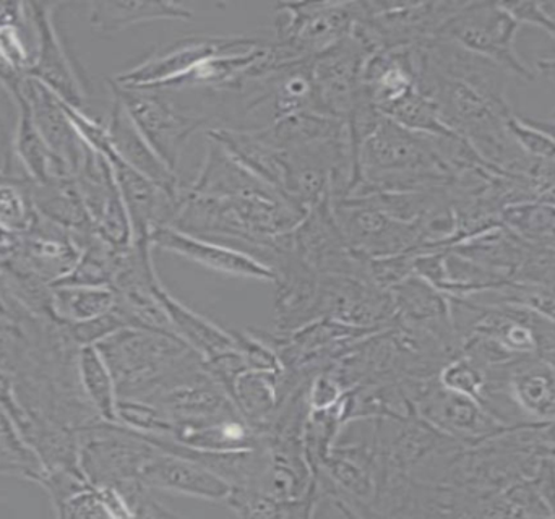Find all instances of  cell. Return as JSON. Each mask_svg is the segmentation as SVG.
<instances>
[{
    "mask_svg": "<svg viewBox=\"0 0 555 519\" xmlns=\"http://www.w3.org/2000/svg\"><path fill=\"white\" fill-rule=\"evenodd\" d=\"M555 459V458H554Z\"/></svg>",
    "mask_w": 555,
    "mask_h": 519,
    "instance_id": "41",
    "label": "cell"
},
{
    "mask_svg": "<svg viewBox=\"0 0 555 519\" xmlns=\"http://www.w3.org/2000/svg\"><path fill=\"white\" fill-rule=\"evenodd\" d=\"M153 249L165 250L175 254L182 259L201 264L215 273L224 276L243 277V280L262 281V283L275 284L276 276L269 267L260 263L254 257L223 246L202 239L194 234L182 233L175 228H158L152 234Z\"/></svg>",
    "mask_w": 555,
    "mask_h": 519,
    "instance_id": "15",
    "label": "cell"
},
{
    "mask_svg": "<svg viewBox=\"0 0 555 519\" xmlns=\"http://www.w3.org/2000/svg\"><path fill=\"white\" fill-rule=\"evenodd\" d=\"M35 205L31 198V182L18 176L0 178V226L12 233L23 234L35 223Z\"/></svg>",
    "mask_w": 555,
    "mask_h": 519,
    "instance_id": "30",
    "label": "cell"
},
{
    "mask_svg": "<svg viewBox=\"0 0 555 519\" xmlns=\"http://www.w3.org/2000/svg\"><path fill=\"white\" fill-rule=\"evenodd\" d=\"M384 117L404 129L426 135L449 137L455 133L443 124L436 104L420 90V87L411 91L400 103L395 104Z\"/></svg>",
    "mask_w": 555,
    "mask_h": 519,
    "instance_id": "29",
    "label": "cell"
},
{
    "mask_svg": "<svg viewBox=\"0 0 555 519\" xmlns=\"http://www.w3.org/2000/svg\"><path fill=\"white\" fill-rule=\"evenodd\" d=\"M155 294L159 306L163 307L166 316H168L172 333L181 341H184L192 351L197 352L205 362L236 348L233 332H227L217 323L210 322L201 313L194 312L191 307L179 302L163 287V284L156 287Z\"/></svg>",
    "mask_w": 555,
    "mask_h": 519,
    "instance_id": "22",
    "label": "cell"
},
{
    "mask_svg": "<svg viewBox=\"0 0 555 519\" xmlns=\"http://www.w3.org/2000/svg\"><path fill=\"white\" fill-rule=\"evenodd\" d=\"M520 28V23L502 2H462L460 9L447 20L439 36L489 59L511 74L512 78L530 83L537 80V74L518 54Z\"/></svg>",
    "mask_w": 555,
    "mask_h": 519,
    "instance_id": "4",
    "label": "cell"
},
{
    "mask_svg": "<svg viewBox=\"0 0 555 519\" xmlns=\"http://www.w3.org/2000/svg\"><path fill=\"white\" fill-rule=\"evenodd\" d=\"M521 26L543 29L555 41V25L544 10L543 2H502Z\"/></svg>",
    "mask_w": 555,
    "mask_h": 519,
    "instance_id": "36",
    "label": "cell"
},
{
    "mask_svg": "<svg viewBox=\"0 0 555 519\" xmlns=\"http://www.w3.org/2000/svg\"><path fill=\"white\" fill-rule=\"evenodd\" d=\"M534 74L546 78L555 87V57L538 59L534 64Z\"/></svg>",
    "mask_w": 555,
    "mask_h": 519,
    "instance_id": "39",
    "label": "cell"
},
{
    "mask_svg": "<svg viewBox=\"0 0 555 519\" xmlns=\"http://www.w3.org/2000/svg\"><path fill=\"white\" fill-rule=\"evenodd\" d=\"M116 306V293L109 286L54 284L51 289V313L62 325L88 322L111 312Z\"/></svg>",
    "mask_w": 555,
    "mask_h": 519,
    "instance_id": "27",
    "label": "cell"
},
{
    "mask_svg": "<svg viewBox=\"0 0 555 519\" xmlns=\"http://www.w3.org/2000/svg\"><path fill=\"white\" fill-rule=\"evenodd\" d=\"M486 397L511 403L520 426H546L555 420V364L540 355L515 359L488 368Z\"/></svg>",
    "mask_w": 555,
    "mask_h": 519,
    "instance_id": "9",
    "label": "cell"
},
{
    "mask_svg": "<svg viewBox=\"0 0 555 519\" xmlns=\"http://www.w3.org/2000/svg\"><path fill=\"white\" fill-rule=\"evenodd\" d=\"M205 133L207 139L217 142L243 168L253 172L256 178L286 198L284 191H286L287 165L283 152L267 143L256 130L211 127L205 130Z\"/></svg>",
    "mask_w": 555,
    "mask_h": 519,
    "instance_id": "20",
    "label": "cell"
},
{
    "mask_svg": "<svg viewBox=\"0 0 555 519\" xmlns=\"http://www.w3.org/2000/svg\"><path fill=\"white\" fill-rule=\"evenodd\" d=\"M59 518H109L96 485H87L55 508Z\"/></svg>",
    "mask_w": 555,
    "mask_h": 519,
    "instance_id": "34",
    "label": "cell"
},
{
    "mask_svg": "<svg viewBox=\"0 0 555 519\" xmlns=\"http://www.w3.org/2000/svg\"><path fill=\"white\" fill-rule=\"evenodd\" d=\"M247 36H189L146 55L133 67L109 78L120 88H168L194 70L208 57L230 51L247 41Z\"/></svg>",
    "mask_w": 555,
    "mask_h": 519,
    "instance_id": "13",
    "label": "cell"
},
{
    "mask_svg": "<svg viewBox=\"0 0 555 519\" xmlns=\"http://www.w3.org/2000/svg\"><path fill=\"white\" fill-rule=\"evenodd\" d=\"M194 10L176 2L96 0L88 3V25L100 36H114L143 23L159 20H192Z\"/></svg>",
    "mask_w": 555,
    "mask_h": 519,
    "instance_id": "21",
    "label": "cell"
},
{
    "mask_svg": "<svg viewBox=\"0 0 555 519\" xmlns=\"http://www.w3.org/2000/svg\"><path fill=\"white\" fill-rule=\"evenodd\" d=\"M276 44L297 59H312L352 36L359 2H284L276 5Z\"/></svg>",
    "mask_w": 555,
    "mask_h": 519,
    "instance_id": "8",
    "label": "cell"
},
{
    "mask_svg": "<svg viewBox=\"0 0 555 519\" xmlns=\"http://www.w3.org/2000/svg\"><path fill=\"white\" fill-rule=\"evenodd\" d=\"M371 52L354 35L310 59L313 114L348 122Z\"/></svg>",
    "mask_w": 555,
    "mask_h": 519,
    "instance_id": "11",
    "label": "cell"
},
{
    "mask_svg": "<svg viewBox=\"0 0 555 519\" xmlns=\"http://www.w3.org/2000/svg\"><path fill=\"white\" fill-rule=\"evenodd\" d=\"M68 338L77 348L81 346H96L104 339L109 338L119 329L127 328L124 320L120 319L116 310L96 316V319L88 320V322L74 323V325H64Z\"/></svg>",
    "mask_w": 555,
    "mask_h": 519,
    "instance_id": "33",
    "label": "cell"
},
{
    "mask_svg": "<svg viewBox=\"0 0 555 519\" xmlns=\"http://www.w3.org/2000/svg\"><path fill=\"white\" fill-rule=\"evenodd\" d=\"M185 191L221 198H257L278 194L275 189L247 171L217 142L207 139V153L192 184Z\"/></svg>",
    "mask_w": 555,
    "mask_h": 519,
    "instance_id": "19",
    "label": "cell"
},
{
    "mask_svg": "<svg viewBox=\"0 0 555 519\" xmlns=\"http://www.w3.org/2000/svg\"><path fill=\"white\" fill-rule=\"evenodd\" d=\"M31 198L39 217L74 234L78 244L94 233L90 213L74 178L31 184Z\"/></svg>",
    "mask_w": 555,
    "mask_h": 519,
    "instance_id": "24",
    "label": "cell"
},
{
    "mask_svg": "<svg viewBox=\"0 0 555 519\" xmlns=\"http://www.w3.org/2000/svg\"><path fill=\"white\" fill-rule=\"evenodd\" d=\"M346 391L348 390H345L343 385L336 380L330 368L320 372L310 380L309 390H307L310 411L330 410L338 404Z\"/></svg>",
    "mask_w": 555,
    "mask_h": 519,
    "instance_id": "35",
    "label": "cell"
},
{
    "mask_svg": "<svg viewBox=\"0 0 555 519\" xmlns=\"http://www.w3.org/2000/svg\"><path fill=\"white\" fill-rule=\"evenodd\" d=\"M62 2H25L26 16L35 38V64L29 77L54 91L61 100L87 111L88 91L55 26V12Z\"/></svg>",
    "mask_w": 555,
    "mask_h": 519,
    "instance_id": "12",
    "label": "cell"
},
{
    "mask_svg": "<svg viewBox=\"0 0 555 519\" xmlns=\"http://www.w3.org/2000/svg\"><path fill=\"white\" fill-rule=\"evenodd\" d=\"M16 126V103L13 94L0 85V178L2 176H18L15 169V155H13V137Z\"/></svg>",
    "mask_w": 555,
    "mask_h": 519,
    "instance_id": "32",
    "label": "cell"
},
{
    "mask_svg": "<svg viewBox=\"0 0 555 519\" xmlns=\"http://www.w3.org/2000/svg\"><path fill=\"white\" fill-rule=\"evenodd\" d=\"M501 223L528 246L555 250V207L546 202L525 200L507 205Z\"/></svg>",
    "mask_w": 555,
    "mask_h": 519,
    "instance_id": "28",
    "label": "cell"
},
{
    "mask_svg": "<svg viewBox=\"0 0 555 519\" xmlns=\"http://www.w3.org/2000/svg\"><path fill=\"white\" fill-rule=\"evenodd\" d=\"M16 103V126L13 137V155L20 172L31 184H46L55 179L72 178L62 163L49 150L33 120L28 103L20 93H12Z\"/></svg>",
    "mask_w": 555,
    "mask_h": 519,
    "instance_id": "23",
    "label": "cell"
},
{
    "mask_svg": "<svg viewBox=\"0 0 555 519\" xmlns=\"http://www.w3.org/2000/svg\"><path fill=\"white\" fill-rule=\"evenodd\" d=\"M403 384L417 416L463 445L488 442L511 429L499 423L475 398L443 387L439 377L404 380Z\"/></svg>",
    "mask_w": 555,
    "mask_h": 519,
    "instance_id": "7",
    "label": "cell"
},
{
    "mask_svg": "<svg viewBox=\"0 0 555 519\" xmlns=\"http://www.w3.org/2000/svg\"><path fill=\"white\" fill-rule=\"evenodd\" d=\"M281 374L249 368L234 381L231 398L244 419L262 433L281 404Z\"/></svg>",
    "mask_w": 555,
    "mask_h": 519,
    "instance_id": "25",
    "label": "cell"
},
{
    "mask_svg": "<svg viewBox=\"0 0 555 519\" xmlns=\"http://www.w3.org/2000/svg\"><path fill=\"white\" fill-rule=\"evenodd\" d=\"M453 178L439 137L413 132L384 117L356 150L354 181L345 198L449 187Z\"/></svg>",
    "mask_w": 555,
    "mask_h": 519,
    "instance_id": "1",
    "label": "cell"
},
{
    "mask_svg": "<svg viewBox=\"0 0 555 519\" xmlns=\"http://www.w3.org/2000/svg\"><path fill=\"white\" fill-rule=\"evenodd\" d=\"M111 96L113 100H111L106 126L113 156L132 168L133 171L140 172L159 187L165 189L169 194L181 195L182 185L178 174L172 172L156 155L155 150L146 142L119 98L114 93H111Z\"/></svg>",
    "mask_w": 555,
    "mask_h": 519,
    "instance_id": "18",
    "label": "cell"
},
{
    "mask_svg": "<svg viewBox=\"0 0 555 519\" xmlns=\"http://www.w3.org/2000/svg\"><path fill=\"white\" fill-rule=\"evenodd\" d=\"M111 93L119 98L146 142L172 172L178 174L179 163L189 142L207 129V116L185 111L169 96V91L156 88H120L107 80Z\"/></svg>",
    "mask_w": 555,
    "mask_h": 519,
    "instance_id": "6",
    "label": "cell"
},
{
    "mask_svg": "<svg viewBox=\"0 0 555 519\" xmlns=\"http://www.w3.org/2000/svg\"><path fill=\"white\" fill-rule=\"evenodd\" d=\"M126 400H152L205 361L184 341L168 333L122 328L96 345Z\"/></svg>",
    "mask_w": 555,
    "mask_h": 519,
    "instance_id": "2",
    "label": "cell"
},
{
    "mask_svg": "<svg viewBox=\"0 0 555 519\" xmlns=\"http://www.w3.org/2000/svg\"><path fill=\"white\" fill-rule=\"evenodd\" d=\"M25 2H0V26L25 22Z\"/></svg>",
    "mask_w": 555,
    "mask_h": 519,
    "instance_id": "37",
    "label": "cell"
},
{
    "mask_svg": "<svg viewBox=\"0 0 555 519\" xmlns=\"http://www.w3.org/2000/svg\"><path fill=\"white\" fill-rule=\"evenodd\" d=\"M332 205L349 247L361 256L385 259L421 249L420 223L397 220L358 198L332 200Z\"/></svg>",
    "mask_w": 555,
    "mask_h": 519,
    "instance_id": "10",
    "label": "cell"
},
{
    "mask_svg": "<svg viewBox=\"0 0 555 519\" xmlns=\"http://www.w3.org/2000/svg\"><path fill=\"white\" fill-rule=\"evenodd\" d=\"M440 384L450 390L459 393L468 394L481 403L482 393H485L488 375L482 367L466 355L459 354L452 361L443 365L439 374Z\"/></svg>",
    "mask_w": 555,
    "mask_h": 519,
    "instance_id": "31",
    "label": "cell"
},
{
    "mask_svg": "<svg viewBox=\"0 0 555 519\" xmlns=\"http://www.w3.org/2000/svg\"><path fill=\"white\" fill-rule=\"evenodd\" d=\"M10 93H20L25 98L46 145L67 169L68 174L75 178L87 155L88 146L75 132L61 98L33 77L23 78Z\"/></svg>",
    "mask_w": 555,
    "mask_h": 519,
    "instance_id": "16",
    "label": "cell"
},
{
    "mask_svg": "<svg viewBox=\"0 0 555 519\" xmlns=\"http://www.w3.org/2000/svg\"><path fill=\"white\" fill-rule=\"evenodd\" d=\"M77 377L81 393L98 416L106 423H117L119 394L109 365L96 346H81L77 351Z\"/></svg>",
    "mask_w": 555,
    "mask_h": 519,
    "instance_id": "26",
    "label": "cell"
},
{
    "mask_svg": "<svg viewBox=\"0 0 555 519\" xmlns=\"http://www.w3.org/2000/svg\"><path fill=\"white\" fill-rule=\"evenodd\" d=\"M462 2H359L361 16L352 35L375 52L401 51L426 44L439 36Z\"/></svg>",
    "mask_w": 555,
    "mask_h": 519,
    "instance_id": "3",
    "label": "cell"
},
{
    "mask_svg": "<svg viewBox=\"0 0 555 519\" xmlns=\"http://www.w3.org/2000/svg\"><path fill=\"white\" fill-rule=\"evenodd\" d=\"M120 197L132 226L133 244L152 246V234L158 228L172 226L181 205V195H172L140 172L109 156ZM153 247V246H152Z\"/></svg>",
    "mask_w": 555,
    "mask_h": 519,
    "instance_id": "14",
    "label": "cell"
},
{
    "mask_svg": "<svg viewBox=\"0 0 555 519\" xmlns=\"http://www.w3.org/2000/svg\"><path fill=\"white\" fill-rule=\"evenodd\" d=\"M525 122L530 124V126L537 127V129L543 130L547 135L553 137L555 140V111L553 114H550L547 117H530V116H520Z\"/></svg>",
    "mask_w": 555,
    "mask_h": 519,
    "instance_id": "38",
    "label": "cell"
},
{
    "mask_svg": "<svg viewBox=\"0 0 555 519\" xmlns=\"http://www.w3.org/2000/svg\"><path fill=\"white\" fill-rule=\"evenodd\" d=\"M142 433L98 420L77 430V459L91 485L122 488L142 481L146 463L158 452Z\"/></svg>",
    "mask_w": 555,
    "mask_h": 519,
    "instance_id": "5",
    "label": "cell"
},
{
    "mask_svg": "<svg viewBox=\"0 0 555 519\" xmlns=\"http://www.w3.org/2000/svg\"><path fill=\"white\" fill-rule=\"evenodd\" d=\"M142 482L152 491L208 502H227L231 494V485L207 466L162 450L146 463Z\"/></svg>",
    "mask_w": 555,
    "mask_h": 519,
    "instance_id": "17",
    "label": "cell"
},
{
    "mask_svg": "<svg viewBox=\"0 0 555 519\" xmlns=\"http://www.w3.org/2000/svg\"><path fill=\"white\" fill-rule=\"evenodd\" d=\"M544 10H546L547 15H550V18L553 20V23L555 25V0H550V2H543Z\"/></svg>",
    "mask_w": 555,
    "mask_h": 519,
    "instance_id": "40",
    "label": "cell"
}]
</instances>
